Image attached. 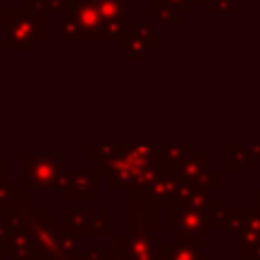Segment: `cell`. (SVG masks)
Returning a JSON list of instances; mask_svg holds the SVG:
<instances>
[{
  "mask_svg": "<svg viewBox=\"0 0 260 260\" xmlns=\"http://www.w3.org/2000/svg\"><path fill=\"white\" fill-rule=\"evenodd\" d=\"M71 32H75L73 39H108L106 37V22L91 0L79 2L73 8V12L65 18L63 37L71 39Z\"/></svg>",
  "mask_w": 260,
  "mask_h": 260,
  "instance_id": "1",
  "label": "cell"
},
{
  "mask_svg": "<svg viewBox=\"0 0 260 260\" xmlns=\"http://www.w3.org/2000/svg\"><path fill=\"white\" fill-rule=\"evenodd\" d=\"M152 26L150 24H136L134 32L126 39V57L128 59H142L146 51L152 47Z\"/></svg>",
  "mask_w": 260,
  "mask_h": 260,
  "instance_id": "2",
  "label": "cell"
},
{
  "mask_svg": "<svg viewBox=\"0 0 260 260\" xmlns=\"http://www.w3.org/2000/svg\"><path fill=\"white\" fill-rule=\"evenodd\" d=\"M209 10L217 14H232L238 10V0H209Z\"/></svg>",
  "mask_w": 260,
  "mask_h": 260,
  "instance_id": "3",
  "label": "cell"
},
{
  "mask_svg": "<svg viewBox=\"0 0 260 260\" xmlns=\"http://www.w3.org/2000/svg\"><path fill=\"white\" fill-rule=\"evenodd\" d=\"M156 18L165 20V22H179L181 20V12H177L175 8H171L167 4H156Z\"/></svg>",
  "mask_w": 260,
  "mask_h": 260,
  "instance_id": "4",
  "label": "cell"
},
{
  "mask_svg": "<svg viewBox=\"0 0 260 260\" xmlns=\"http://www.w3.org/2000/svg\"><path fill=\"white\" fill-rule=\"evenodd\" d=\"M199 0H156V4H167V6H171V8H175L177 12H181V14H185L193 4H197Z\"/></svg>",
  "mask_w": 260,
  "mask_h": 260,
  "instance_id": "5",
  "label": "cell"
},
{
  "mask_svg": "<svg viewBox=\"0 0 260 260\" xmlns=\"http://www.w3.org/2000/svg\"><path fill=\"white\" fill-rule=\"evenodd\" d=\"M0 225H4V223H2V221H0ZM4 236H6V228H2V230H0V242H2V240H4Z\"/></svg>",
  "mask_w": 260,
  "mask_h": 260,
  "instance_id": "6",
  "label": "cell"
}]
</instances>
